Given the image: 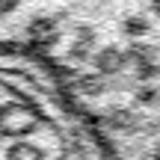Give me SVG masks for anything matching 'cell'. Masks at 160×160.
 <instances>
[{
  "mask_svg": "<svg viewBox=\"0 0 160 160\" xmlns=\"http://www.w3.org/2000/svg\"><path fill=\"white\" fill-rule=\"evenodd\" d=\"M0 160H110L62 77L36 51L3 42Z\"/></svg>",
  "mask_w": 160,
  "mask_h": 160,
  "instance_id": "obj_1",
  "label": "cell"
}]
</instances>
